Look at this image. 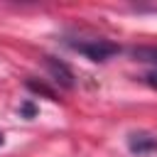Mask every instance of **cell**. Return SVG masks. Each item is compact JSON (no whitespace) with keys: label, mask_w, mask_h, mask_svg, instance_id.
<instances>
[{"label":"cell","mask_w":157,"mask_h":157,"mask_svg":"<svg viewBox=\"0 0 157 157\" xmlns=\"http://www.w3.org/2000/svg\"><path fill=\"white\" fill-rule=\"evenodd\" d=\"M2 145H5V135L0 132V147H2Z\"/></svg>","instance_id":"obj_8"},{"label":"cell","mask_w":157,"mask_h":157,"mask_svg":"<svg viewBox=\"0 0 157 157\" xmlns=\"http://www.w3.org/2000/svg\"><path fill=\"white\" fill-rule=\"evenodd\" d=\"M20 113H22L25 118H32V115L37 113V108H34V103H29V101H27V103H22V105H20Z\"/></svg>","instance_id":"obj_6"},{"label":"cell","mask_w":157,"mask_h":157,"mask_svg":"<svg viewBox=\"0 0 157 157\" xmlns=\"http://www.w3.org/2000/svg\"><path fill=\"white\" fill-rule=\"evenodd\" d=\"M69 47L91 61H108L120 52V47L110 39H78V42H69Z\"/></svg>","instance_id":"obj_1"},{"label":"cell","mask_w":157,"mask_h":157,"mask_svg":"<svg viewBox=\"0 0 157 157\" xmlns=\"http://www.w3.org/2000/svg\"><path fill=\"white\" fill-rule=\"evenodd\" d=\"M130 54L142 64H155L157 66V47H132Z\"/></svg>","instance_id":"obj_4"},{"label":"cell","mask_w":157,"mask_h":157,"mask_svg":"<svg viewBox=\"0 0 157 157\" xmlns=\"http://www.w3.org/2000/svg\"><path fill=\"white\" fill-rule=\"evenodd\" d=\"M145 81H147L152 88H157V71H150V74L145 76Z\"/></svg>","instance_id":"obj_7"},{"label":"cell","mask_w":157,"mask_h":157,"mask_svg":"<svg viewBox=\"0 0 157 157\" xmlns=\"http://www.w3.org/2000/svg\"><path fill=\"white\" fill-rule=\"evenodd\" d=\"M44 64H47L52 78H54L59 86H64V88H74V71H71L64 61H59V59H54V56H44Z\"/></svg>","instance_id":"obj_3"},{"label":"cell","mask_w":157,"mask_h":157,"mask_svg":"<svg viewBox=\"0 0 157 157\" xmlns=\"http://www.w3.org/2000/svg\"><path fill=\"white\" fill-rule=\"evenodd\" d=\"M128 147L132 155L137 157H147V155H155L157 152V137L152 132H130L128 135Z\"/></svg>","instance_id":"obj_2"},{"label":"cell","mask_w":157,"mask_h":157,"mask_svg":"<svg viewBox=\"0 0 157 157\" xmlns=\"http://www.w3.org/2000/svg\"><path fill=\"white\" fill-rule=\"evenodd\" d=\"M27 88H29V91H34V93H44L47 98H54V91H52L49 86L39 83V81H34V78H29V81H27Z\"/></svg>","instance_id":"obj_5"}]
</instances>
